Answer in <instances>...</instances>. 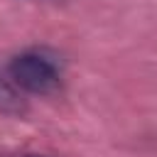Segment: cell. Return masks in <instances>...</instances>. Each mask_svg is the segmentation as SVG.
<instances>
[{
    "instance_id": "obj_1",
    "label": "cell",
    "mask_w": 157,
    "mask_h": 157,
    "mask_svg": "<svg viewBox=\"0 0 157 157\" xmlns=\"http://www.w3.org/2000/svg\"><path fill=\"white\" fill-rule=\"evenodd\" d=\"M10 78L15 88L27 93L49 96L61 88V74L52 59L39 52H22L10 61Z\"/></svg>"
},
{
    "instance_id": "obj_2",
    "label": "cell",
    "mask_w": 157,
    "mask_h": 157,
    "mask_svg": "<svg viewBox=\"0 0 157 157\" xmlns=\"http://www.w3.org/2000/svg\"><path fill=\"white\" fill-rule=\"evenodd\" d=\"M27 110L25 98L20 96V91L0 76V115H22Z\"/></svg>"
},
{
    "instance_id": "obj_3",
    "label": "cell",
    "mask_w": 157,
    "mask_h": 157,
    "mask_svg": "<svg viewBox=\"0 0 157 157\" xmlns=\"http://www.w3.org/2000/svg\"><path fill=\"white\" fill-rule=\"evenodd\" d=\"M15 157H44V155H37V152H25V155H15Z\"/></svg>"
}]
</instances>
